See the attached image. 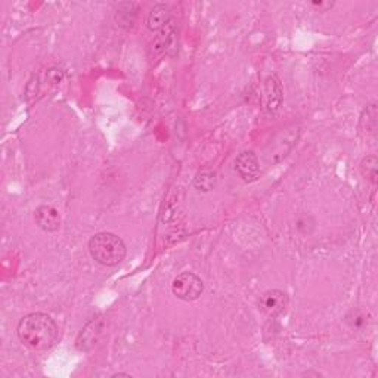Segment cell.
<instances>
[{"mask_svg":"<svg viewBox=\"0 0 378 378\" xmlns=\"http://www.w3.org/2000/svg\"><path fill=\"white\" fill-rule=\"evenodd\" d=\"M18 339L31 350H48L58 340V325L49 315L35 312L26 315L17 328Z\"/></svg>","mask_w":378,"mask_h":378,"instance_id":"obj_1","label":"cell"},{"mask_svg":"<svg viewBox=\"0 0 378 378\" xmlns=\"http://www.w3.org/2000/svg\"><path fill=\"white\" fill-rule=\"evenodd\" d=\"M89 253L99 264L117 266L126 258V246L116 233L99 232L89 241Z\"/></svg>","mask_w":378,"mask_h":378,"instance_id":"obj_2","label":"cell"},{"mask_svg":"<svg viewBox=\"0 0 378 378\" xmlns=\"http://www.w3.org/2000/svg\"><path fill=\"white\" fill-rule=\"evenodd\" d=\"M35 220L44 232H55L61 228L60 211L52 206H40L35 213Z\"/></svg>","mask_w":378,"mask_h":378,"instance_id":"obj_10","label":"cell"},{"mask_svg":"<svg viewBox=\"0 0 378 378\" xmlns=\"http://www.w3.org/2000/svg\"><path fill=\"white\" fill-rule=\"evenodd\" d=\"M288 303H290V300H288L287 293L281 290H269L260 297L262 312L269 318L282 315L288 307Z\"/></svg>","mask_w":378,"mask_h":378,"instance_id":"obj_7","label":"cell"},{"mask_svg":"<svg viewBox=\"0 0 378 378\" xmlns=\"http://www.w3.org/2000/svg\"><path fill=\"white\" fill-rule=\"evenodd\" d=\"M235 169H237L238 174L241 176L242 181H246V182L258 181V177L260 174V165H259L258 155H255L253 151L241 152L237 157Z\"/></svg>","mask_w":378,"mask_h":378,"instance_id":"obj_8","label":"cell"},{"mask_svg":"<svg viewBox=\"0 0 378 378\" xmlns=\"http://www.w3.org/2000/svg\"><path fill=\"white\" fill-rule=\"evenodd\" d=\"M173 294L183 302H194L204 291V282L201 278L192 272H183L174 278L172 284Z\"/></svg>","mask_w":378,"mask_h":378,"instance_id":"obj_3","label":"cell"},{"mask_svg":"<svg viewBox=\"0 0 378 378\" xmlns=\"http://www.w3.org/2000/svg\"><path fill=\"white\" fill-rule=\"evenodd\" d=\"M102 331H104V319L102 318L91 319L79 332V336H77L75 348L80 352L92 350L98 344L99 339H101Z\"/></svg>","mask_w":378,"mask_h":378,"instance_id":"obj_5","label":"cell"},{"mask_svg":"<svg viewBox=\"0 0 378 378\" xmlns=\"http://www.w3.org/2000/svg\"><path fill=\"white\" fill-rule=\"evenodd\" d=\"M138 15V6L135 3H120L117 6L116 19L120 27L130 28Z\"/></svg>","mask_w":378,"mask_h":378,"instance_id":"obj_13","label":"cell"},{"mask_svg":"<svg viewBox=\"0 0 378 378\" xmlns=\"http://www.w3.org/2000/svg\"><path fill=\"white\" fill-rule=\"evenodd\" d=\"M263 93H264L263 96L264 109L271 114L276 113L282 104V86L280 79H278L275 74L266 77Z\"/></svg>","mask_w":378,"mask_h":378,"instance_id":"obj_9","label":"cell"},{"mask_svg":"<svg viewBox=\"0 0 378 378\" xmlns=\"http://www.w3.org/2000/svg\"><path fill=\"white\" fill-rule=\"evenodd\" d=\"M176 27L173 24V21L170 22L169 26H165L161 31L160 35L155 37V40L152 42L151 44V57H159V55L164 53V52H169L170 49H174L176 48Z\"/></svg>","mask_w":378,"mask_h":378,"instance_id":"obj_11","label":"cell"},{"mask_svg":"<svg viewBox=\"0 0 378 378\" xmlns=\"http://www.w3.org/2000/svg\"><path fill=\"white\" fill-rule=\"evenodd\" d=\"M297 135H298L297 130H285L280 133V135L271 142L269 150L264 152L266 163L273 164L276 161H280L281 159H284L288 154V151H290L296 143Z\"/></svg>","mask_w":378,"mask_h":378,"instance_id":"obj_4","label":"cell"},{"mask_svg":"<svg viewBox=\"0 0 378 378\" xmlns=\"http://www.w3.org/2000/svg\"><path fill=\"white\" fill-rule=\"evenodd\" d=\"M312 5L322 9V10H327V9L332 8V5H334V3H331V2H314Z\"/></svg>","mask_w":378,"mask_h":378,"instance_id":"obj_17","label":"cell"},{"mask_svg":"<svg viewBox=\"0 0 378 378\" xmlns=\"http://www.w3.org/2000/svg\"><path fill=\"white\" fill-rule=\"evenodd\" d=\"M216 185V173L215 172H208V170H204V172H199L195 179H194V186L198 189V191H211V189L215 188Z\"/></svg>","mask_w":378,"mask_h":378,"instance_id":"obj_15","label":"cell"},{"mask_svg":"<svg viewBox=\"0 0 378 378\" xmlns=\"http://www.w3.org/2000/svg\"><path fill=\"white\" fill-rule=\"evenodd\" d=\"M170 22H172L170 8L164 3L154 5L148 15V28L151 31H161L165 26H169Z\"/></svg>","mask_w":378,"mask_h":378,"instance_id":"obj_12","label":"cell"},{"mask_svg":"<svg viewBox=\"0 0 378 378\" xmlns=\"http://www.w3.org/2000/svg\"><path fill=\"white\" fill-rule=\"evenodd\" d=\"M362 174L368 179L371 183H377V170H378V161L375 155H368V157L363 159L361 164Z\"/></svg>","mask_w":378,"mask_h":378,"instance_id":"obj_16","label":"cell"},{"mask_svg":"<svg viewBox=\"0 0 378 378\" xmlns=\"http://www.w3.org/2000/svg\"><path fill=\"white\" fill-rule=\"evenodd\" d=\"M64 73L58 69H49L44 71L42 75H33V79L27 84V99L33 101L37 99L44 87L58 86L62 80Z\"/></svg>","mask_w":378,"mask_h":378,"instance_id":"obj_6","label":"cell"},{"mask_svg":"<svg viewBox=\"0 0 378 378\" xmlns=\"http://www.w3.org/2000/svg\"><path fill=\"white\" fill-rule=\"evenodd\" d=\"M377 129V105L372 104L363 111L361 118V130L366 132V136L375 135Z\"/></svg>","mask_w":378,"mask_h":378,"instance_id":"obj_14","label":"cell"}]
</instances>
